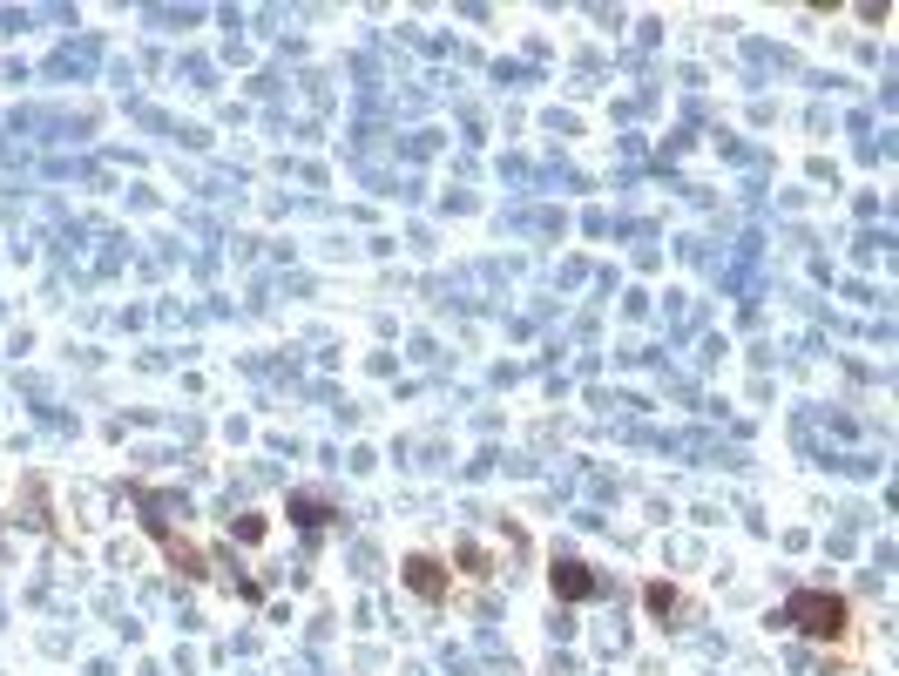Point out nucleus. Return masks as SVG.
Wrapping results in <instances>:
<instances>
[{
	"instance_id": "f03ea898",
	"label": "nucleus",
	"mask_w": 899,
	"mask_h": 676,
	"mask_svg": "<svg viewBox=\"0 0 899 676\" xmlns=\"http://www.w3.org/2000/svg\"><path fill=\"white\" fill-rule=\"evenodd\" d=\"M406 582H413L426 602H440V595H447V575H440V562H413V568H406Z\"/></svg>"
},
{
	"instance_id": "f257e3e1",
	"label": "nucleus",
	"mask_w": 899,
	"mask_h": 676,
	"mask_svg": "<svg viewBox=\"0 0 899 676\" xmlns=\"http://www.w3.org/2000/svg\"><path fill=\"white\" fill-rule=\"evenodd\" d=\"M791 616L805 622L812 636H832V629H839V622H845V609H839V602H832V595H791Z\"/></svg>"
},
{
	"instance_id": "7ed1b4c3",
	"label": "nucleus",
	"mask_w": 899,
	"mask_h": 676,
	"mask_svg": "<svg viewBox=\"0 0 899 676\" xmlns=\"http://www.w3.org/2000/svg\"><path fill=\"white\" fill-rule=\"evenodd\" d=\"M555 589L562 595H595V575L582 562H555Z\"/></svg>"
}]
</instances>
